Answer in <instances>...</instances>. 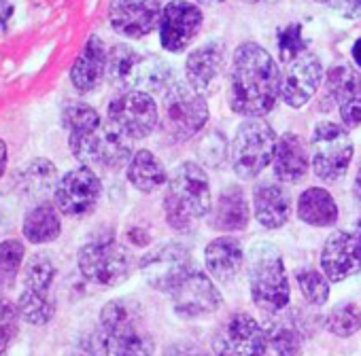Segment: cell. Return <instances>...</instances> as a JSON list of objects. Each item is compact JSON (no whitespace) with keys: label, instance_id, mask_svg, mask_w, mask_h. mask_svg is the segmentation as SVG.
Masks as SVG:
<instances>
[{"label":"cell","instance_id":"obj_1","mask_svg":"<svg viewBox=\"0 0 361 356\" xmlns=\"http://www.w3.org/2000/svg\"><path fill=\"white\" fill-rule=\"evenodd\" d=\"M281 98V68L270 51L253 41L240 43L230 64V108L245 117L270 115Z\"/></svg>","mask_w":361,"mask_h":356},{"label":"cell","instance_id":"obj_2","mask_svg":"<svg viewBox=\"0 0 361 356\" xmlns=\"http://www.w3.org/2000/svg\"><path fill=\"white\" fill-rule=\"evenodd\" d=\"M96 343L100 356H153L155 335L145 307L130 297L106 301L100 310Z\"/></svg>","mask_w":361,"mask_h":356},{"label":"cell","instance_id":"obj_3","mask_svg":"<svg viewBox=\"0 0 361 356\" xmlns=\"http://www.w3.org/2000/svg\"><path fill=\"white\" fill-rule=\"evenodd\" d=\"M161 206L170 231L178 236L194 234L196 223L211 215L213 208L207 167L196 161H180L168 176Z\"/></svg>","mask_w":361,"mask_h":356},{"label":"cell","instance_id":"obj_4","mask_svg":"<svg viewBox=\"0 0 361 356\" xmlns=\"http://www.w3.org/2000/svg\"><path fill=\"white\" fill-rule=\"evenodd\" d=\"M247 280L253 305L266 314H279L291 303V282L281 250L266 240L253 242L247 253Z\"/></svg>","mask_w":361,"mask_h":356},{"label":"cell","instance_id":"obj_5","mask_svg":"<svg viewBox=\"0 0 361 356\" xmlns=\"http://www.w3.org/2000/svg\"><path fill=\"white\" fill-rule=\"evenodd\" d=\"M77 267L90 284L113 288L130 278L134 272V257L113 234H100L77 250Z\"/></svg>","mask_w":361,"mask_h":356},{"label":"cell","instance_id":"obj_6","mask_svg":"<svg viewBox=\"0 0 361 356\" xmlns=\"http://www.w3.org/2000/svg\"><path fill=\"white\" fill-rule=\"evenodd\" d=\"M276 140L279 136L266 117L240 121L230 140V165L236 178L255 181L266 167H270Z\"/></svg>","mask_w":361,"mask_h":356},{"label":"cell","instance_id":"obj_7","mask_svg":"<svg viewBox=\"0 0 361 356\" xmlns=\"http://www.w3.org/2000/svg\"><path fill=\"white\" fill-rule=\"evenodd\" d=\"M172 68L157 56H145L128 45L109 49V81L119 89H136L147 94H164L172 81Z\"/></svg>","mask_w":361,"mask_h":356},{"label":"cell","instance_id":"obj_8","mask_svg":"<svg viewBox=\"0 0 361 356\" xmlns=\"http://www.w3.org/2000/svg\"><path fill=\"white\" fill-rule=\"evenodd\" d=\"M211 108L207 96L192 87L188 81H174L161 100V127L176 140L185 142L196 138L209 123Z\"/></svg>","mask_w":361,"mask_h":356},{"label":"cell","instance_id":"obj_9","mask_svg":"<svg viewBox=\"0 0 361 356\" xmlns=\"http://www.w3.org/2000/svg\"><path fill=\"white\" fill-rule=\"evenodd\" d=\"M310 163L319 181L334 185L348 174L355 144L350 132L338 121H319L310 134Z\"/></svg>","mask_w":361,"mask_h":356},{"label":"cell","instance_id":"obj_10","mask_svg":"<svg viewBox=\"0 0 361 356\" xmlns=\"http://www.w3.org/2000/svg\"><path fill=\"white\" fill-rule=\"evenodd\" d=\"M132 140L113 123H102L83 134H68L71 155L79 165L94 170H121L132 159Z\"/></svg>","mask_w":361,"mask_h":356},{"label":"cell","instance_id":"obj_11","mask_svg":"<svg viewBox=\"0 0 361 356\" xmlns=\"http://www.w3.org/2000/svg\"><path fill=\"white\" fill-rule=\"evenodd\" d=\"M106 121L130 140H145L159 127L161 110L151 94L119 89L106 104Z\"/></svg>","mask_w":361,"mask_h":356},{"label":"cell","instance_id":"obj_12","mask_svg":"<svg viewBox=\"0 0 361 356\" xmlns=\"http://www.w3.org/2000/svg\"><path fill=\"white\" fill-rule=\"evenodd\" d=\"M194 253L183 242L170 240L153 246L138 261V272L142 280L159 293H170L190 272H194Z\"/></svg>","mask_w":361,"mask_h":356},{"label":"cell","instance_id":"obj_13","mask_svg":"<svg viewBox=\"0 0 361 356\" xmlns=\"http://www.w3.org/2000/svg\"><path fill=\"white\" fill-rule=\"evenodd\" d=\"M211 350L215 356H266V329L249 312H232L217 324Z\"/></svg>","mask_w":361,"mask_h":356},{"label":"cell","instance_id":"obj_14","mask_svg":"<svg viewBox=\"0 0 361 356\" xmlns=\"http://www.w3.org/2000/svg\"><path fill=\"white\" fill-rule=\"evenodd\" d=\"M104 193V185L94 167L77 165L60 176V183L54 191V204L62 217L85 219L90 217Z\"/></svg>","mask_w":361,"mask_h":356},{"label":"cell","instance_id":"obj_15","mask_svg":"<svg viewBox=\"0 0 361 356\" xmlns=\"http://www.w3.org/2000/svg\"><path fill=\"white\" fill-rule=\"evenodd\" d=\"M170 307L180 320H204L217 314L224 305V295L217 282L202 269L190 272L170 293Z\"/></svg>","mask_w":361,"mask_h":356},{"label":"cell","instance_id":"obj_16","mask_svg":"<svg viewBox=\"0 0 361 356\" xmlns=\"http://www.w3.org/2000/svg\"><path fill=\"white\" fill-rule=\"evenodd\" d=\"M204 13L190 0H170L161 9L159 18V45L168 53H183L200 34Z\"/></svg>","mask_w":361,"mask_h":356},{"label":"cell","instance_id":"obj_17","mask_svg":"<svg viewBox=\"0 0 361 356\" xmlns=\"http://www.w3.org/2000/svg\"><path fill=\"white\" fill-rule=\"evenodd\" d=\"M323 81L325 72L321 60L306 51L287 62L281 70V100L289 108H302L317 96Z\"/></svg>","mask_w":361,"mask_h":356},{"label":"cell","instance_id":"obj_18","mask_svg":"<svg viewBox=\"0 0 361 356\" xmlns=\"http://www.w3.org/2000/svg\"><path fill=\"white\" fill-rule=\"evenodd\" d=\"M325 91L346 129L361 127V75L348 64H336L325 72Z\"/></svg>","mask_w":361,"mask_h":356},{"label":"cell","instance_id":"obj_19","mask_svg":"<svg viewBox=\"0 0 361 356\" xmlns=\"http://www.w3.org/2000/svg\"><path fill=\"white\" fill-rule=\"evenodd\" d=\"M161 9L159 0H111L109 24L119 37L138 41L159 26Z\"/></svg>","mask_w":361,"mask_h":356},{"label":"cell","instance_id":"obj_20","mask_svg":"<svg viewBox=\"0 0 361 356\" xmlns=\"http://www.w3.org/2000/svg\"><path fill=\"white\" fill-rule=\"evenodd\" d=\"M319 267L331 284H340L361 274V242L353 231H334L323 242Z\"/></svg>","mask_w":361,"mask_h":356},{"label":"cell","instance_id":"obj_21","mask_svg":"<svg viewBox=\"0 0 361 356\" xmlns=\"http://www.w3.org/2000/svg\"><path fill=\"white\" fill-rule=\"evenodd\" d=\"M272 174L279 183L283 185H298L308 176L312 170L310 163V146L308 142L295 134V132H285L276 140L274 157H272Z\"/></svg>","mask_w":361,"mask_h":356},{"label":"cell","instance_id":"obj_22","mask_svg":"<svg viewBox=\"0 0 361 356\" xmlns=\"http://www.w3.org/2000/svg\"><path fill=\"white\" fill-rule=\"evenodd\" d=\"M272 316L274 318L264 324L268 348H272L276 356H300L310 331V318L298 307L293 312L283 310Z\"/></svg>","mask_w":361,"mask_h":356},{"label":"cell","instance_id":"obj_23","mask_svg":"<svg viewBox=\"0 0 361 356\" xmlns=\"http://www.w3.org/2000/svg\"><path fill=\"white\" fill-rule=\"evenodd\" d=\"M251 208H253L255 221L264 229H270V231L283 229L291 221V217L295 212L293 210V200H291L289 191L279 181L259 183L253 189Z\"/></svg>","mask_w":361,"mask_h":356},{"label":"cell","instance_id":"obj_24","mask_svg":"<svg viewBox=\"0 0 361 356\" xmlns=\"http://www.w3.org/2000/svg\"><path fill=\"white\" fill-rule=\"evenodd\" d=\"M226 45L219 41H209L194 47L185 58V81L202 94H209L221 79L226 70Z\"/></svg>","mask_w":361,"mask_h":356},{"label":"cell","instance_id":"obj_25","mask_svg":"<svg viewBox=\"0 0 361 356\" xmlns=\"http://www.w3.org/2000/svg\"><path fill=\"white\" fill-rule=\"evenodd\" d=\"M71 85L79 94H94L102 87L109 77V49L102 39L90 37L81 53L71 66Z\"/></svg>","mask_w":361,"mask_h":356},{"label":"cell","instance_id":"obj_26","mask_svg":"<svg viewBox=\"0 0 361 356\" xmlns=\"http://www.w3.org/2000/svg\"><path fill=\"white\" fill-rule=\"evenodd\" d=\"M247 265V253L234 236H217L204 248V269L219 284H232Z\"/></svg>","mask_w":361,"mask_h":356},{"label":"cell","instance_id":"obj_27","mask_svg":"<svg viewBox=\"0 0 361 356\" xmlns=\"http://www.w3.org/2000/svg\"><path fill=\"white\" fill-rule=\"evenodd\" d=\"M251 217L253 208L247 193L238 185H230L217 196L211 208V227L221 236L243 234L247 231Z\"/></svg>","mask_w":361,"mask_h":356},{"label":"cell","instance_id":"obj_28","mask_svg":"<svg viewBox=\"0 0 361 356\" xmlns=\"http://www.w3.org/2000/svg\"><path fill=\"white\" fill-rule=\"evenodd\" d=\"M298 219L314 229H329L338 223V202L325 187H308L298 196L295 204Z\"/></svg>","mask_w":361,"mask_h":356},{"label":"cell","instance_id":"obj_29","mask_svg":"<svg viewBox=\"0 0 361 356\" xmlns=\"http://www.w3.org/2000/svg\"><path fill=\"white\" fill-rule=\"evenodd\" d=\"M168 170L164 161L149 148L134 151L132 159L126 165L128 183L140 193H155L157 189L168 185Z\"/></svg>","mask_w":361,"mask_h":356},{"label":"cell","instance_id":"obj_30","mask_svg":"<svg viewBox=\"0 0 361 356\" xmlns=\"http://www.w3.org/2000/svg\"><path fill=\"white\" fill-rule=\"evenodd\" d=\"M22 236L28 244H51L62 236V215L54 202L35 204L22 221Z\"/></svg>","mask_w":361,"mask_h":356},{"label":"cell","instance_id":"obj_31","mask_svg":"<svg viewBox=\"0 0 361 356\" xmlns=\"http://www.w3.org/2000/svg\"><path fill=\"white\" fill-rule=\"evenodd\" d=\"M58 183H60L58 167L47 157H35L32 161H28V165H24L18 178L22 193L30 200H37V204L47 202L49 196L54 198Z\"/></svg>","mask_w":361,"mask_h":356},{"label":"cell","instance_id":"obj_32","mask_svg":"<svg viewBox=\"0 0 361 356\" xmlns=\"http://www.w3.org/2000/svg\"><path fill=\"white\" fill-rule=\"evenodd\" d=\"M323 326L338 339H350L361 331V305L355 301H338L327 310Z\"/></svg>","mask_w":361,"mask_h":356},{"label":"cell","instance_id":"obj_33","mask_svg":"<svg viewBox=\"0 0 361 356\" xmlns=\"http://www.w3.org/2000/svg\"><path fill=\"white\" fill-rule=\"evenodd\" d=\"M56 263L47 253H35L28 257L22 269V280H24V291L32 293H51L54 282H56Z\"/></svg>","mask_w":361,"mask_h":356},{"label":"cell","instance_id":"obj_34","mask_svg":"<svg viewBox=\"0 0 361 356\" xmlns=\"http://www.w3.org/2000/svg\"><path fill=\"white\" fill-rule=\"evenodd\" d=\"M26 263V246L18 238L0 240V293L13 288Z\"/></svg>","mask_w":361,"mask_h":356},{"label":"cell","instance_id":"obj_35","mask_svg":"<svg viewBox=\"0 0 361 356\" xmlns=\"http://www.w3.org/2000/svg\"><path fill=\"white\" fill-rule=\"evenodd\" d=\"M295 282L300 288V295L310 307H323L329 301L331 295V282L321 269L314 267H302L295 272Z\"/></svg>","mask_w":361,"mask_h":356},{"label":"cell","instance_id":"obj_36","mask_svg":"<svg viewBox=\"0 0 361 356\" xmlns=\"http://www.w3.org/2000/svg\"><path fill=\"white\" fill-rule=\"evenodd\" d=\"M18 307L22 314V320L35 326L47 324L56 316V299L54 293H32V291H22L18 299Z\"/></svg>","mask_w":361,"mask_h":356},{"label":"cell","instance_id":"obj_37","mask_svg":"<svg viewBox=\"0 0 361 356\" xmlns=\"http://www.w3.org/2000/svg\"><path fill=\"white\" fill-rule=\"evenodd\" d=\"M60 121H62V127L68 132V134H83V132H90L98 125H102V117L100 113L87 104V102H81V100H71L62 106V113H60Z\"/></svg>","mask_w":361,"mask_h":356},{"label":"cell","instance_id":"obj_38","mask_svg":"<svg viewBox=\"0 0 361 356\" xmlns=\"http://www.w3.org/2000/svg\"><path fill=\"white\" fill-rule=\"evenodd\" d=\"M198 161L202 167L211 170H224L230 163V142L224 132L211 129L202 136L196 148Z\"/></svg>","mask_w":361,"mask_h":356},{"label":"cell","instance_id":"obj_39","mask_svg":"<svg viewBox=\"0 0 361 356\" xmlns=\"http://www.w3.org/2000/svg\"><path fill=\"white\" fill-rule=\"evenodd\" d=\"M276 45H279V60L283 64L295 60L298 56L308 51V43L304 39V26L293 22L276 30Z\"/></svg>","mask_w":361,"mask_h":356},{"label":"cell","instance_id":"obj_40","mask_svg":"<svg viewBox=\"0 0 361 356\" xmlns=\"http://www.w3.org/2000/svg\"><path fill=\"white\" fill-rule=\"evenodd\" d=\"M20 307L0 293V354H5L20 333Z\"/></svg>","mask_w":361,"mask_h":356},{"label":"cell","instance_id":"obj_41","mask_svg":"<svg viewBox=\"0 0 361 356\" xmlns=\"http://www.w3.org/2000/svg\"><path fill=\"white\" fill-rule=\"evenodd\" d=\"M161 356H215L213 350H207L204 345H200L198 341L192 339H178L172 341L164 348Z\"/></svg>","mask_w":361,"mask_h":356},{"label":"cell","instance_id":"obj_42","mask_svg":"<svg viewBox=\"0 0 361 356\" xmlns=\"http://www.w3.org/2000/svg\"><path fill=\"white\" fill-rule=\"evenodd\" d=\"M327 7L346 20H359L361 18V0H329Z\"/></svg>","mask_w":361,"mask_h":356},{"label":"cell","instance_id":"obj_43","mask_svg":"<svg viewBox=\"0 0 361 356\" xmlns=\"http://www.w3.org/2000/svg\"><path fill=\"white\" fill-rule=\"evenodd\" d=\"M13 15H16V7L9 3V0H0V39L9 32Z\"/></svg>","mask_w":361,"mask_h":356},{"label":"cell","instance_id":"obj_44","mask_svg":"<svg viewBox=\"0 0 361 356\" xmlns=\"http://www.w3.org/2000/svg\"><path fill=\"white\" fill-rule=\"evenodd\" d=\"M13 227V208L0 198V236H5Z\"/></svg>","mask_w":361,"mask_h":356},{"label":"cell","instance_id":"obj_45","mask_svg":"<svg viewBox=\"0 0 361 356\" xmlns=\"http://www.w3.org/2000/svg\"><path fill=\"white\" fill-rule=\"evenodd\" d=\"M128 240H130L134 246H147V244L151 242V236H149L145 229L134 227V229H130V231H128Z\"/></svg>","mask_w":361,"mask_h":356},{"label":"cell","instance_id":"obj_46","mask_svg":"<svg viewBox=\"0 0 361 356\" xmlns=\"http://www.w3.org/2000/svg\"><path fill=\"white\" fill-rule=\"evenodd\" d=\"M7 161H9V151H7L5 140H0V178H3L7 172Z\"/></svg>","mask_w":361,"mask_h":356},{"label":"cell","instance_id":"obj_47","mask_svg":"<svg viewBox=\"0 0 361 356\" xmlns=\"http://www.w3.org/2000/svg\"><path fill=\"white\" fill-rule=\"evenodd\" d=\"M353 196L361 204V161H359V167H357L355 178H353Z\"/></svg>","mask_w":361,"mask_h":356},{"label":"cell","instance_id":"obj_48","mask_svg":"<svg viewBox=\"0 0 361 356\" xmlns=\"http://www.w3.org/2000/svg\"><path fill=\"white\" fill-rule=\"evenodd\" d=\"M350 58H353L355 66L361 70V37L353 43V47H350Z\"/></svg>","mask_w":361,"mask_h":356},{"label":"cell","instance_id":"obj_49","mask_svg":"<svg viewBox=\"0 0 361 356\" xmlns=\"http://www.w3.org/2000/svg\"><path fill=\"white\" fill-rule=\"evenodd\" d=\"M357 238H359V242H361V215L357 217V221H355V231H353Z\"/></svg>","mask_w":361,"mask_h":356},{"label":"cell","instance_id":"obj_50","mask_svg":"<svg viewBox=\"0 0 361 356\" xmlns=\"http://www.w3.org/2000/svg\"><path fill=\"white\" fill-rule=\"evenodd\" d=\"M198 3H202V5H219V3H224V0H198Z\"/></svg>","mask_w":361,"mask_h":356},{"label":"cell","instance_id":"obj_51","mask_svg":"<svg viewBox=\"0 0 361 356\" xmlns=\"http://www.w3.org/2000/svg\"><path fill=\"white\" fill-rule=\"evenodd\" d=\"M243 3H247V5H257V3H262V0H243Z\"/></svg>","mask_w":361,"mask_h":356},{"label":"cell","instance_id":"obj_52","mask_svg":"<svg viewBox=\"0 0 361 356\" xmlns=\"http://www.w3.org/2000/svg\"><path fill=\"white\" fill-rule=\"evenodd\" d=\"M314 3H321V5H325V7H327V5H329V0H314Z\"/></svg>","mask_w":361,"mask_h":356},{"label":"cell","instance_id":"obj_53","mask_svg":"<svg viewBox=\"0 0 361 356\" xmlns=\"http://www.w3.org/2000/svg\"><path fill=\"white\" fill-rule=\"evenodd\" d=\"M0 356H5V354H0Z\"/></svg>","mask_w":361,"mask_h":356}]
</instances>
